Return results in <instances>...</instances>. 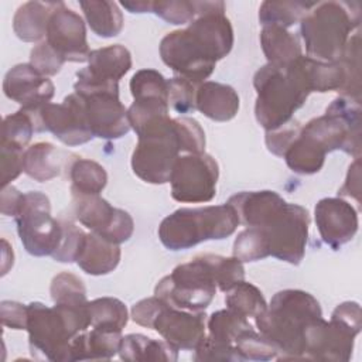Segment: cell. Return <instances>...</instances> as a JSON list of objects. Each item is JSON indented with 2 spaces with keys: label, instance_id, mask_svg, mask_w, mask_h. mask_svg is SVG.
Returning a JSON list of instances; mask_svg holds the SVG:
<instances>
[{
  "label": "cell",
  "instance_id": "obj_1",
  "mask_svg": "<svg viewBox=\"0 0 362 362\" xmlns=\"http://www.w3.org/2000/svg\"><path fill=\"white\" fill-rule=\"evenodd\" d=\"M320 317V303L310 293L287 288L276 293L255 320L259 332L277 348V359H304L305 328Z\"/></svg>",
  "mask_w": 362,
  "mask_h": 362
},
{
  "label": "cell",
  "instance_id": "obj_2",
  "mask_svg": "<svg viewBox=\"0 0 362 362\" xmlns=\"http://www.w3.org/2000/svg\"><path fill=\"white\" fill-rule=\"evenodd\" d=\"M257 92L255 116L267 132L283 126L293 119L311 93L300 58L288 65H263L253 76Z\"/></svg>",
  "mask_w": 362,
  "mask_h": 362
},
{
  "label": "cell",
  "instance_id": "obj_3",
  "mask_svg": "<svg viewBox=\"0 0 362 362\" xmlns=\"http://www.w3.org/2000/svg\"><path fill=\"white\" fill-rule=\"evenodd\" d=\"M89 303V301H88ZM90 327L88 304L47 307L42 303L27 305V331L33 355L48 361H69L71 341Z\"/></svg>",
  "mask_w": 362,
  "mask_h": 362
},
{
  "label": "cell",
  "instance_id": "obj_4",
  "mask_svg": "<svg viewBox=\"0 0 362 362\" xmlns=\"http://www.w3.org/2000/svg\"><path fill=\"white\" fill-rule=\"evenodd\" d=\"M359 21L361 13L356 3H315L300 21L307 57L324 62L338 61Z\"/></svg>",
  "mask_w": 362,
  "mask_h": 362
},
{
  "label": "cell",
  "instance_id": "obj_5",
  "mask_svg": "<svg viewBox=\"0 0 362 362\" xmlns=\"http://www.w3.org/2000/svg\"><path fill=\"white\" fill-rule=\"evenodd\" d=\"M238 225V215L228 202L201 208H180L161 221L158 238L170 250H185L205 240L228 238Z\"/></svg>",
  "mask_w": 362,
  "mask_h": 362
},
{
  "label": "cell",
  "instance_id": "obj_6",
  "mask_svg": "<svg viewBox=\"0 0 362 362\" xmlns=\"http://www.w3.org/2000/svg\"><path fill=\"white\" fill-rule=\"evenodd\" d=\"M137 137L139 141L132 154L133 173L150 184L168 182L181 151L174 117L164 116L156 120Z\"/></svg>",
  "mask_w": 362,
  "mask_h": 362
},
{
  "label": "cell",
  "instance_id": "obj_7",
  "mask_svg": "<svg viewBox=\"0 0 362 362\" xmlns=\"http://www.w3.org/2000/svg\"><path fill=\"white\" fill-rule=\"evenodd\" d=\"M160 57L175 74L195 83L206 79L221 59L211 41L192 23L163 37Z\"/></svg>",
  "mask_w": 362,
  "mask_h": 362
},
{
  "label": "cell",
  "instance_id": "obj_8",
  "mask_svg": "<svg viewBox=\"0 0 362 362\" xmlns=\"http://www.w3.org/2000/svg\"><path fill=\"white\" fill-rule=\"evenodd\" d=\"M216 288L208 263L198 255L163 277L154 288V296L171 307L199 313L211 304Z\"/></svg>",
  "mask_w": 362,
  "mask_h": 362
},
{
  "label": "cell",
  "instance_id": "obj_9",
  "mask_svg": "<svg viewBox=\"0 0 362 362\" xmlns=\"http://www.w3.org/2000/svg\"><path fill=\"white\" fill-rule=\"evenodd\" d=\"M16 223L24 249L33 256H52L57 250L62 226L51 216V204L45 194L28 191L23 194Z\"/></svg>",
  "mask_w": 362,
  "mask_h": 362
},
{
  "label": "cell",
  "instance_id": "obj_10",
  "mask_svg": "<svg viewBox=\"0 0 362 362\" xmlns=\"http://www.w3.org/2000/svg\"><path fill=\"white\" fill-rule=\"evenodd\" d=\"M21 109L31 117L35 132H51L66 146H79L95 137L86 119L83 99L75 92L68 95L62 103Z\"/></svg>",
  "mask_w": 362,
  "mask_h": 362
},
{
  "label": "cell",
  "instance_id": "obj_11",
  "mask_svg": "<svg viewBox=\"0 0 362 362\" xmlns=\"http://www.w3.org/2000/svg\"><path fill=\"white\" fill-rule=\"evenodd\" d=\"M308 226V211L301 205L286 202L279 212L257 228L263 229L267 236L270 256L297 266L305 253Z\"/></svg>",
  "mask_w": 362,
  "mask_h": 362
},
{
  "label": "cell",
  "instance_id": "obj_12",
  "mask_svg": "<svg viewBox=\"0 0 362 362\" xmlns=\"http://www.w3.org/2000/svg\"><path fill=\"white\" fill-rule=\"evenodd\" d=\"M219 168L209 154L178 156L170 175L171 197L178 202H209L216 194Z\"/></svg>",
  "mask_w": 362,
  "mask_h": 362
},
{
  "label": "cell",
  "instance_id": "obj_13",
  "mask_svg": "<svg viewBox=\"0 0 362 362\" xmlns=\"http://www.w3.org/2000/svg\"><path fill=\"white\" fill-rule=\"evenodd\" d=\"M359 331L334 317L329 321L322 317L314 320L304 332V359L349 361Z\"/></svg>",
  "mask_w": 362,
  "mask_h": 362
},
{
  "label": "cell",
  "instance_id": "obj_14",
  "mask_svg": "<svg viewBox=\"0 0 362 362\" xmlns=\"http://www.w3.org/2000/svg\"><path fill=\"white\" fill-rule=\"evenodd\" d=\"M47 42L66 61L85 62L89 59L86 27L82 17L61 3L51 14L47 25Z\"/></svg>",
  "mask_w": 362,
  "mask_h": 362
},
{
  "label": "cell",
  "instance_id": "obj_15",
  "mask_svg": "<svg viewBox=\"0 0 362 362\" xmlns=\"http://www.w3.org/2000/svg\"><path fill=\"white\" fill-rule=\"evenodd\" d=\"M205 314L171 307L163 301L151 321L150 329L157 331L164 341L180 349H195L205 337Z\"/></svg>",
  "mask_w": 362,
  "mask_h": 362
},
{
  "label": "cell",
  "instance_id": "obj_16",
  "mask_svg": "<svg viewBox=\"0 0 362 362\" xmlns=\"http://www.w3.org/2000/svg\"><path fill=\"white\" fill-rule=\"evenodd\" d=\"M314 215L321 239L334 250L352 240L358 232V212L342 198L320 199Z\"/></svg>",
  "mask_w": 362,
  "mask_h": 362
},
{
  "label": "cell",
  "instance_id": "obj_17",
  "mask_svg": "<svg viewBox=\"0 0 362 362\" xmlns=\"http://www.w3.org/2000/svg\"><path fill=\"white\" fill-rule=\"evenodd\" d=\"M85 103L86 119L93 136L100 139H119L130 130L127 110L119 93L93 92L81 96Z\"/></svg>",
  "mask_w": 362,
  "mask_h": 362
},
{
  "label": "cell",
  "instance_id": "obj_18",
  "mask_svg": "<svg viewBox=\"0 0 362 362\" xmlns=\"http://www.w3.org/2000/svg\"><path fill=\"white\" fill-rule=\"evenodd\" d=\"M3 92L21 107L34 109L49 103L55 88L48 76L37 72L30 64H18L6 74Z\"/></svg>",
  "mask_w": 362,
  "mask_h": 362
},
{
  "label": "cell",
  "instance_id": "obj_19",
  "mask_svg": "<svg viewBox=\"0 0 362 362\" xmlns=\"http://www.w3.org/2000/svg\"><path fill=\"white\" fill-rule=\"evenodd\" d=\"M228 204L235 209L239 223L262 226L270 216L280 211L286 201L274 191H243L232 195Z\"/></svg>",
  "mask_w": 362,
  "mask_h": 362
},
{
  "label": "cell",
  "instance_id": "obj_20",
  "mask_svg": "<svg viewBox=\"0 0 362 362\" xmlns=\"http://www.w3.org/2000/svg\"><path fill=\"white\" fill-rule=\"evenodd\" d=\"M240 100L238 92L226 83L206 81L197 89V110L215 122H228L239 110Z\"/></svg>",
  "mask_w": 362,
  "mask_h": 362
},
{
  "label": "cell",
  "instance_id": "obj_21",
  "mask_svg": "<svg viewBox=\"0 0 362 362\" xmlns=\"http://www.w3.org/2000/svg\"><path fill=\"white\" fill-rule=\"evenodd\" d=\"M122 339V331L103 328L83 331L71 341L69 361L110 359L119 354Z\"/></svg>",
  "mask_w": 362,
  "mask_h": 362
},
{
  "label": "cell",
  "instance_id": "obj_22",
  "mask_svg": "<svg viewBox=\"0 0 362 362\" xmlns=\"http://www.w3.org/2000/svg\"><path fill=\"white\" fill-rule=\"evenodd\" d=\"M75 218L90 232L103 236L113 223L119 208L112 206L99 194H82L71 191Z\"/></svg>",
  "mask_w": 362,
  "mask_h": 362
},
{
  "label": "cell",
  "instance_id": "obj_23",
  "mask_svg": "<svg viewBox=\"0 0 362 362\" xmlns=\"http://www.w3.org/2000/svg\"><path fill=\"white\" fill-rule=\"evenodd\" d=\"M120 247L95 232L86 233L83 247L76 259L78 266L88 274L102 276L113 272L120 262Z\"/></svg>",
  "mask_w": 362,
  "mask_h": 362
},
{
  "label": "cell",
  "instance_id": "obj_24",
  "mask_svg": "<svg viewBox=\"0 0 362 362\" xmlns=\"http://www.w3.org/2000/svg\"><path fill=\"white\" fill-rule=\"evenodd\" d=\"M62 1H27L20 6L13 18L16 35L25 41H40L47 34V25L51 14Z\"/></svg>",
  "mask_w": 362,
  "mask_h": 362
},
{
  "label": "cell",
  "instance_id": "obj_25",
  "mask_svg": "<svg viewBox=\"0 0 362 362\" xmlns=\"http://www.w3.org/2000/svg\"><path fill=\"white\" fill-rule=\"evenodd\" d=\"M130 68V51L120 44H115L90 51L86 71L99 81L119 83V79L124 76Z\"/></svg>",
  "mask_w": 362,
  "mask_h": 362
},
{
  "label": "cell",
  "instance_id": "obj_26",
  "mask_svg": "<svg viewBox=\"0 0 362 362\" xmlns=\"http://www.w3.org/2000/svg\"><path fill=\"white\" fill-rule=\"evenodd\" d=\"M62 164L61 151L47 141L27 147L23 154V173L38 182H45L59 175Z\"/></svg>",
  "mask_w": 362,
  "mask_h": 362
},
{
  "label": "cell",
  "instance_id": "obj_27",
  "mask_svg": "<svg viewBox=\"0 0 362 362\" xmlns=\"http://www.w3.org/2000/svg\"><path fill=\"white\" fill-rule=\"evenodd\" d=\"M119 355L123 361H167L178 359V349L167 341L153 339L143 334H127L122 339Z\"/></svg>",
  "mask_w": 362,
  "mask_h": 362
},
{
  "label": "cell",
  "instance_id": "obj_28",
  "mask_svg": "<svg viewBox=\"0 0 362 362\" xmlns=\"http://www.w3.org/2000/svg\"><path fill=\"white\" fill-rule=\"evenodd\" d=\"M260 44L269 64L288 65L303 55L298 38L279 25H264Z\"/></svg>",
  "mask_w": 362,
  "mask_h": 362
},
{
  "label": "cell",
  "instance_id": "obj_29",
  "mask_svg": "<svg viewBox=\"0 0 362 362\" xmlns=\"http://www.w3.org/2000/svg\"><path fill=\"white\" fill-rule=\"evenodd\" d=\"M90 30L103 38L116 37L123 30V14L115 1H79Z\"/></svg>",
  "mask_w": 362,
  "mask_h": 362
},
{
  "label": "cell",
  "instance_id": "obj_30",
  "mask_svg": "<svg viewBox=\"0 0 362 362\" xmlns=\"http://www.w3.org/2000/svg\"><path fill=\"white\" fill-rule=\"evenodd\" d=\"M301 68L305 74L307 82L310 85L311 92H329V90H341L345 85V69L339 61L335 62H324L310 57H300Z\"/></svg>",
  "mask_w": 362,
  "mask_h": 362
},
{
  "label": "cell",
  "instance_id": "obj_31",
  "mask_svg": "<svg viewBox=\"0 0 362 362\" xmlns=\"http://www.w3.org/2000/svg\"><path fill=\"white\" fill-rule=\"evenodd\" d=\"M325 156L327 153L311 137L300 130V134L286 151L284 158L293 173L310 175L322 168Z\"/></svg>",
  "mask_w": 362,
  "mask_h": 362
},
{
  "label": "cell",
  "instance_id": "obj_32",
  "mask_svg": "<svg viewBox=\"0 0 362 362\" xmlns=\"http://www.w3.org/2000/svg\"><path fill=\"white\" fill-rule=\"evenodd\" d=\"M68 177L71 180V191L82 194H100L107 184L106 170L93 160L74 156L66 163Z\"/></svg>",
  "mask_w": 362,
  "mask_h": 362
},
{
  "label": "cell",
  "instance_id": "obj_33",
  "mask_svg": "<svg viewBox=\"0 0 362 362\" xmlns=\"http://www.w3.org/2000/svg\"><path fill=\"white\" fill-rule=\"evenodd\" d=\"M88 311L92 328L122 331L129 321L124 303L115 297H100L89 301Z\"/></svg>",
  "mask_w": 362,
  "mask_h": 362
},
{
  "label": "cell",
  "instance_id": "obj_34",
  "mask_svg": "<svg viewBox=\"0 0 362 362\" xmlns=\"http://www.w3.org/2000/svg\"><path fill=\"white\" fill-rule=\"evenodd\" d=\"M314 4L304 1H263L259 8V20L263 27L279 25L287 28L301 21Z\"/></svg>",
  "mask_w": 362,
  "mask_h": 362
},
{
  "label": "cell",
  "instance_id": "obj_35",
  "mask_svg": "<svg viewBox=\"0 0 362 362\" xmlns=\"http://www.w3.org/2000/svg\"><path fill=\"white\" fill-rule=\"evenodd\" d=\"M225 304L229 310L243 315L256 318L267 308V303L263 297V293L252 283L242 280L226 291Z\"/></svg>",
  "mask_w": 362,
  "mask_h": 362
},
{
  "label": "cell",
  "instance_id": "obj_36",
  "mask_svg": "<svg viewBox=\"0 0 362 362\" xmlns=\"http://www.w3.org/2000/svg\"><path fill=\"white\" fill-rule=\"evenodd\" d=\"M252 327L246 317L226 308L211 314L206 322L208 335L211 339L222 344L235 345L236 338L242 331Z\"/></svg>",
  "mask_w": 362,
  "mask_h": 362
},
{
  "label": "cell",
  "instance_id": "obj_37",
  "mask_svg": "<svg viewBox=\"0 0 362 362\" xmlns=\"http://www.w3.org/2000/svg\"><path fill=\"white\" fill-rule=\"evenodd\" d=\"M359 33L351 35L342 57L338 59L345 69V85L339 90L341 96L359 102L361 100V64H359Z\"/></svg>",
  "mask_w": 362,
  "mask_h": 362
},
{
  "label": "cell",
  "instance_id": "obj_38",
  "mask_svg": "<svg viewBox=\"0 0 362 362\" xmlns=\"http://www.w3.org/2000/svg\"><path fill=\"white\" fill-rule=\"evenodd\" d=\"M202 256L212 272L216 287L221 291H229L245 279V267L238 257H225L211 253H204Z\"/></svg>",
  "mask_w": 362,
  "mask_h": 362
},
{
  "label": "cell",
  "instance_id": "obj_39",
  "mask_svg": "<svg viewBox=\"0 0 362 362\" xmlns=\"http://www.w3.org/2000/svg\"><path fill=\"white\" fill-rule=\"evenodd\" d=\"M233 256L243 262H256L270 256L267 236L257 226H247L242 230L233 243Z\"/></svg>",
  "mask_w": 362,
  "mask_h": 362
},
{
  "label": "cell",
  "instance_id": "obj_40",
  "mask_svg": "<svg viewBox=\"0 0 362 362\" xmlns=\"http://www.w3.org/2000/svg\"><path fill=\"white\" fill-rule=\"evenodd\" d=\"M49 293L55 304H65V305L88 304L86 288L83 281L78 276L69 272H62L52 279Z\"/></svg>",
  "mask_w": 362,
  "mask_h": 362
},
{
  "label": "cell",
  "instance_id": "obj_41",
  "mask_svg": "<svg viewBox=\"0 0 362 362\" xmlns=\"http://www.w3.org/2000/svg\"><path fill=\"white\" fill-rule=\"evenodd\" d=\"M133 99H163L168 102L167 79L156 69H140L130 79Z\"/></svg>",
  "mask_w": 362,
  "mask_h": 362
},
{
  "label": "cell",
  "instance_id": "obj_42",
  "mask_svg": "<svg viewBox=\"0 0 362 362\" xmlns=\"http://www.w3.org/2000/svg\"><path fill=\"white\" fill-rule=\"evenodd\" d=\"M34 132L31 117L23 109H20L16 113L4 117L0 144L25 150Z\"/></svg>",
  "mask_w": 362,
  "mask_h": 362
},
{
  "label": "cell",
  "instance_id": "obj_43",
  "mask_svg": "<svg viewBox=\"0 0 362 362\" xmlns=\"http://www.w3.org/2000/svg\"><path fill=\"white\" fill-rule=\"evenodd\" d=\"M235 346L238 348L243 361H270L279 355L277 348L252 327L239 334L235 341Z\"/></svg>",
  "mask_w": 362,
  "mask_h": 362
},
{
  "label": "cell",
  "instance_id": "obj_44",
  "mask_svg": "<svg viewBox=\"0 0 362 362\" xmlns=\"http://www.w3.org/2000/svg\"><path fill=\"white\" fill-rule=\"evenodd\" d=\"M164 116H168V102L163 99H136L127 109V119L136 134Z\"/></svg>",
  "mask_w": 362,
  "mask_h": 362
},
{
  "label": "cell",
  "instance_id": "obj_45",
  "mask_svg": "<svg viewBox=\"0 0 362 362\" xmlns=\"http://www.w3.org/2000/svg\"><path fill=\"white\" fill-rule=\"evenodd\" d=\"M168 83V106L177 113L185 115L197 110V89L198 83L175 76L167 81Z\"/></svg>",
  "mask_w": 362,
  "mask_h": 362
},
{
  "label": "cell",
  "instance_id": "obj_46",
  "mask_svg": "<svg viewBox=\"0 0 362 362\" xmlns=\"http://www.w3.org/2000/svg\"><path fill=\"white\" fill-rule=\"evenodd\" d=\"M61 226L62 236L57 250L52 253V257L61 263L76 262L83 247L86 233L69 219H61Z\"/></svg>",
  "mask_w": 362,
  "mask_h": 362
},
{
  "label": "cell",
  "instance_id": "obj_47",
  "mask_svg": "<svg viewBox=\"0 0 362 362\" xmlns=\"http://www.w3.org/2000/svg\"><path fill=\"white\" fill-rule=\"evenodd\" d=\"M177 136L180 140L181 151L189 154L204 153L205 150V132L201 124L191 117H174Z\"/></svg>",
  "mask_w": 362,
  "mask_h": 362
},
{
  "label": "cell",
  "instance_id": "obj_48",
  "mask_svg": "<svg viewBox=\"0 0 362 362\" xmlns=\"http://www.w3.org/2000/svg\"><path fill=\"white\" fill-rule=\"evenodd\" d=\"M153 13L170 24H189L197 17L195 1L158 0L153 1Z\"/></svg>",
  "mask_w": 362,
  "mask_h": 362
},
{
  "label": "cell",
  "instance_id": "obj_49",
  "mask_svg": "<svg viewBox=\"0 0 362 362\" xmlns=\"http://www.w3.org/2000/svg\"><path fill=\"white\" fill-rule=\"evenodd\" d=\"M64 64L65 59L47 41L40 42L31 49L30 65L44 76L57 75Z\"/></svg>",
  "mask_w": 362,
  "mask_h": 362
},
{
  "label": "cell",
  "instance_id": "obj_50",
  "mask_svg": "<svg viewBox=\"0 0 362 362\" xmlns=\"http://www.w3.org/2000/svg\"><path fill=\"white\" fill-rule=\"evenodd\" d=\"M195 361H226V362H240L243 361L235 345L222 344L211 339L209 337H204V339L194 349Z\"/></svg>",
  "mask_w": 362,
  "mask_h": 362
},
{
  "label": "cell",
  "instance_id": "obj_51",
  "mask_svg": "<svg viewBox=\"0 0 362 362\" xmlns=\"http://www.w3.org/2000/svg\"><path fill=\"white\" fill-rule=\"evenodd\" d=\"M300 130H301V126L294 119H291L290 122L284 123L283 126H280L277 129L267 130L266 132L267 150L279 157H284V154L288 150V147L291 146V143L300 134Z\"/></svg>",
  "mask_w": 362,
  "mask_h": 362
},
{
  "label": "cell",
  "instance_id": "obj_52",
  "mask_svg": "<svg viewBox=\"0 0 362 362\" xmlns=\"http://www.w3.org/2000/svg\"><path fill=\"white\" fill-rule=\"evenodd\" d=\"M25 150H20L10 146L0 144V161H1V187L10 185L23 173V154Z\"/></svg>",
  "mask_w": 362,
  "mask_h": 362
},
{
  "label": "cell",
  "instance_id": "obj_53",
  "mask_svg": "<svg viewBox=\"0 0 362 362\" xmlns=\"http://www.w3.org/2000/svg\"><path fill=\"white\" fill-rule=\"evenodd\" d=\"M0 314L4 327L13 329L27 328V305L17 301H1Z\"/></svg>",
  "mask_w": 362,
  "mask_h": 362
},
{
  "label": "cell",
  "instance_id": "obj_54",
  "mask_svg": "<svg viewBox=\"0 0 362 362\" xmlns=\"http://www.w3.org/2000/svg\"><path fill=\"white\" fill-rule=\"evenodd\" d=\"M161 304H163V300L158 298L157 296L140 300L132 307V320L141 327L150 328L151 321L157 314L158 308L161 307Z\"/></svg>",
  "mask_w": 362,
  "mask_h": 362
},
{
  "label": "cell",
  "instance_id": "obj_55",
  "mask_svg": "<svg viewBox=\"0 0 362 362\" xmlns=\"http://www.w3.org/2000/svg\"><path fill=\"white\" fill-rule=\"evenodd\" d=\"M339 197H349L359 202L361 197V167H359V158H355V161L349 165L346 178L344 185L338 189Z\"/></svg>",
  "mask_w": 362,
  "mask_h": 362
},
{
  "label": "cell",
  "instance_id": "obj_56",
  "mask_svg": "<svg viewBox=\"0 0 362 362\" xmlns=\"http://www.w3.org/2000/svg\"><path fill=\"white\" fill-rule=\"evenodd\" d=\"M331 317L342 320L344 322L349 324L351 327L361 329L362 327V315H361V307L355 301H345L332 311Z\"/></svg>",
  "mask_w": 362,
  "mask_h": 362
},
{
  "label": "cell",
  "instance_id": "obj_57",
  "mask_svg": "<svg viewBox=\"0 0 362 362\" xmlns=\"http://www.w3.org/2000/svg\"><path fill=\"white\" fill-rule=\"evenodd\" d=\"M23 194L13 185H7L1 191V214L16 216L21 205Z\"/></svg>",
  "mask_w": 362,
  "mask_h": 362
},
{
  "label": "cell",
  "instance_id": "obj_58",
  "mask_svg": "<svg viewBox=\"0 0 362 362\" xmlns=\"http://www.w3.org/2000/svg\"><path fill=\"white\" fill-rule=\"evenodd\" d=\"M130 13H148L153 11V1H122L120 3Z\"/></svg>",
  "mask_w": 362,
  "mask_h": 362
}]
</instances>
